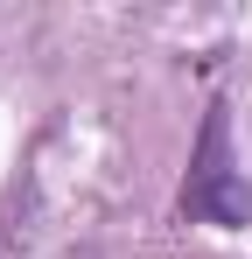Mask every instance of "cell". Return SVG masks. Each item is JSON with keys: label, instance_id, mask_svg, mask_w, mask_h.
Here are the masks:
<instances>
[{"label": "cell", "instance_id": "1", "mask_svg": "<svg viewBox=\"0 0 252 259\" xmlns=\"http://www.w3.org/2000/svg\"><path fill=\"white\" fill-rule=\"evenodd\" d=\"M182 217L189 224H217V231H245L252 224V182L231 161V105L210 98L196 147H189V175H182Z\"/></svg>", "mask_w": 252, "mask_h": 259}]
</instances>
